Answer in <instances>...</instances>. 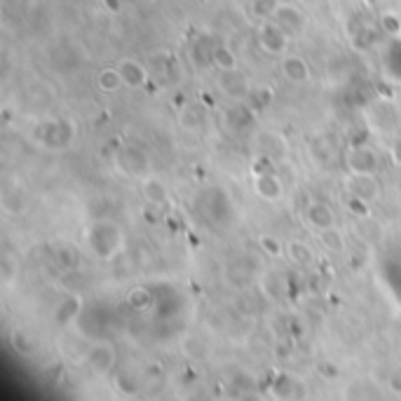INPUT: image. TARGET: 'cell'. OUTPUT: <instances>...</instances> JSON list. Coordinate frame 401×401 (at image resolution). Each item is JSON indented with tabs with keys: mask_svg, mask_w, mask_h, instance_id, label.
Returning a JSON list of instances; mask_svg holds the SVG:
<instances>
[{
	"mask_svg": "<svg viewBox=\"0 0 401 401\" xmlns=\"http://www.w3.org/2000/svg\"><path fill=\"white\" fill-rule=\"evenodd\" d=\"M270 19H273L289 38L303 35V31H305V14L300 12L298 3H280L275 7V12Z\"/></svg>",
	"mask_w": 401,
	"mask_h": 401,
	"instance_id": "1",
	"label": "cell"
},
{
	"mask_svg": "<svg viewBox=\"0 0 401 401\" xmlns=\"http://www.w3.org/2000/svg\"><path fill=\"white\" fill-rule=\"evenodd\" d=\"M291 38L284 33V31L275 24L273 19H265L258 28V45L265 54H273V57H282L289 48Z\"/></svg>",
	"mask_w": 401,
	"mask_h": 401,
	"instance_id": "2",
	"label": "cell"
},
{
	"mask_svg": "<svg viewBox=\"0 0 401 401\" xmlns=\"http://www.w3.org/2000/svg\"><path fill=\"white\" fill-rule=\"evenodd\" d=\"M84 361H87L89 371L97 375H106L113 371L115 366V348L111 343H97L92 345L84 354Z\"/></svg>",
	"mask_w": 401,
	"mask_h": 401,
	"instance_id": "3",
	"label": "cell"
},
{
	"mask_svg": "<svg viewBox=\"0 0 401 401\" xmlns=\"http://www.w3.org/2000/svg\"><path fill=\"white\" fill-rule=\"evenodd\" d=\"M345 188L352 195H357L361 199H366L368 204H373L375 199H380V181L375 179L373 174H352L348 181H345Z\"/></svg>",
	"mask_w": 401,
	"mask_h": 401,
	"instance_id": "4",
	"label": "cell"
},
{
	"mask_svg": "<svg viewBox=\"0 0 401 401\" xmlns=\"http://www.w3.org/2000/svg\"><path fill=\"white\" fill-rule=\"evenodd\" d=\"M115 66H118V71H120L122 84L129 87V89H141L150 80L148 68H145L141 61H136V59H120Z\"/></svg>",
	"mask_w": 401,
	"mask_h": 401,
	"instance_id": "5",
	"label": "cell"
},
{
	"mask_svg": "<svg viewBox=\"0 0 401 401\" xmlns=\"http://www.w3.org/2000/svg\"><path fill=\"white\" fill-rule=\"evenodd\" d=\"M282 75L294 84H305L310 80V64L300 54H284L282 57Z\"/></svg>",
	"mask_w": 401,
	"mask_h": 401,
	"instance_id": "6",
	"label": "cell"
},
{
	"mask_svg": "<svg viewBox=\"0 0 401 401\" xmlns=\"http://www.w3.org/2000/svg\"><path fill=\"white\" fill-rule=\"evenodd\" d=\"M253 190H256V195L263 199V202H270V204L280 202V199L284 197V186H282L280 176H277L275 172L256 176V181H253Z\"/></svg>",
	"mask_w": 401,
	"mask_h": 401,
	"instance_id": "7",
	"label": "cell"
},
{
	"mask_svg": "<svg viewBox=\"0 0 401 401\" xmlns=\"http://www.w3.org/2000/svg\"><path fill=\"white\" fill-rule=\"evenodd\" d=\"M348 167L352 174H373L378 169V155L366 145H354L348 155Z\"/></svg>",
	"mask_w": 401,
	"mask_h": 401,
	"instance_id": "8",
	"label": "cell"
},
{
	"mask_svg": "<svg viewBox=\"0 0 401 401\" xmlns=\"http://www.w3.org/2000/svg\"><path fill=\"white\" fill-rule=\"evenodd\" d=\"M221 89L230 94L233 99H249L251 94V84L244 75L237 71H223V78H221Z\"/></svg>",
	"mask_w": 401,
	"mask_h": 401,
	"instance_id": "9",
	"label": "cell"
},
{
	"mask_svg": "<svg viewBox=\"0 0 401 401\" xmlns=\"http://www.w3.org/2000/svg\"><path fill=\"white\" fill-rule=\"evenodd\" d=\"M305 219L314 230H324V228L336 226V214L326 202H312L310 207H307Z\"/></svg>",
	"mask_w": 401,
	"mask_h": 401,
	"instance_id": "10",
	"label": "cell"
},
{
	"mask_svg": "<svg viewBox=\"0 0 401 401\" xmlns=\"http://www.w3.org/2000/svg\"><path fill=\"white\" fill-rule=\"evenodd\" d=\"M354 235H357L361 242L378 244V242H383L385 230H383L380 223L373 219V216H366V219H357V221H354Z\"/></svg>",
	"mask_w": 401,
	"mask_h": 401,
	"instance_id": "11",
	"label": "cell"
},
{
	"mask_svg": "<svg viewBox=\"0 0 401 401\" xmlns=\"http://www.w3.org/2000/svg\"><path fill=\"white\" fill-rule=\"evenodd\" d=\"M141 195L148 199L150 204H167L169 202V190L160 179H143L141 183Z\"/></svg>",
	"mask_w": 401,
	"mask_h": 401,
	"instance_id": "12",
	"label": "cell"
},
{
	"mask_svg": "<svg viewBox=\"0 0 401 401\" xmlns=\"http://www.w3.org/2000/svg\"><path fill=\"white\" fill-rule=\"evenodd\" d=\"M317 240L326 251L331 253H343L345 251V235L338 230V226H331V228H324L317 230Z\"/></svg>",
	"mask_w": 401,
	"mask_h": 401,
	"instance_id": "13",
	"label": "cell"
},
{
	"mask_svg": "<svg viewBox=\"0 0 401 401\" xmlns=\"http://www.w3.org/2000/svg\"><path fill=\"white\" fill-rule=\"evenodd\" d=\"M0 207L7 216H19L26 209V199L19 192V188H5L3 195H0Z\"/></svg>",
	"mask_w": 401,
	"mask_h": 401,
	"instance_id": "14",
	"label": "cell"
},
{
	"mask_svg": "<svg viewBox=\"0 0 401 401\" xmlns=\"http://www.w3.org/2000/svg\"><path fill=\"white\" fill-rule=\"evenodd\" d=\"M122 84V78H120V71L118 66H106L99 71L97 75V87L104 92V94H113V92H118Z\"/></svg>",
	"mask_w": 401,
	"mask_h": 401,
	"instance_id": "15",
	"label": "cell"
},
{
	"mask_svg": "<svg viewBox=\"0 0 401 401\" xmlns=\"http://www.w3.org/2000/svg\"><path fill=\"white\" fill-rule=\"evenodd\" d=\"M287 256H289L291 263H296V265H310L314 260V251H312L310 244L294 240V242L287 244Z\"/></svg>",
	"mask_w": 401,
	"mask_h": 401,
	"instance_id": "16",
	"label": "cell"
},
{
	"mask_svg": "<svg viewBox=\"0 0 401 401\" xmlns=\"http://www.w3.org/2000/svg\"><path fill=\"white\" fill-rule=\"evenodd\" d=\"M214 66L216 68H221V71H235L237 66V57H235V52L226 48V45H216V50H214Z\"/></svg>",
	"mask_w": 401,
	"mask_h": 401,
	"instance_id": "17",
	"label": "cell"
},
{
	"mask_svg": "<svg viewBox=\"0 0 401 401\" xmlns=\"http://www.w3.org/2000/svg\"><path fill=\"white\" fill-rule=\"evenodd\" d=\"M345 209H348L354 219H366V216H373L371 204H368L366 199L352 195V192H348V197H345Z\"/></svg>",
	"mask_w": 401,
	"mask_h": 401,
	"instance_id": "18",
	"label": "cell"
},
{
	"mask_svg": "<svg viewBox=\"0 0 401 401\" xmlns=\"http://www.w3.org/2000/svg\"><path fill=\"white\" fill-rule=\"evenodd\" d=\"M258 246H260V251L265 253V256H270V258H280L284 251V244L277 240L275 235H260L258 237Z\"/></svg>",
	"mask_w": 401,
	"mask_h": 401,
	"instance_id": "19",
	"label": "cell"
},
{
	"mask_svg": "<svg viewBox=\"0 0 401 401\" xmlns=\"http://www.w3.org/2000/svg\"><path fill=\"white\" fill-rule=\"evenodd\" d=\"M12 345L14 350H19V354H24V357H31V354L35 352V341L28 334H24V331H17V334L12 336Z\"/></svg>",
	"mask_w": 401,
	"mask_h": 401,
	"instance_id": "20",
	"label": "cell"
},
{
	"mask_svg": "<svg viewBox=\"0 0 401 401\" xmlns=\"http://www.w3.org/2000/svg\"><path fill=\"white\" fill-rule=\"evenodd\" d=\"M80 310V298L78 296H68L64 303L59 305V310H57V317L59 322H68L71 317H75Z\"/></svg>",
	"mask_w": 401,
	"mask_h": 401,
	"instance_id": "21",
	"label": "cell"
},
{
	"mask_svg": "<svg viewBox=\"0 0 401 401\" xmlns=\"http://www.w3.org/2000/svg\"><path fill=\"white\" fill-rule=\"evenodd\" d=\"M380 28L388 35H401V19L395 12H383L380 14Z\"/></svg>",
	"mask_w": 401,
	"mask_h": 401,
	"instance_id": "22",
	"label": "cell"
},
{
	"mask_svg": "<svg viewBox=\"0 0 401 401\" xmlns=\"http://www.w3.org/2000/svg\"><path fill=\"white\" fill-rule=\"evenodd\" d=\"M127 303L134 307V310H145L150 307V294L145 289H132L127 294Z\"/></svg>",
	"mask_w": 401,
	"mask_h": 401,
	"instance_id": "23",
	"label": "cell"
},
{
	"mask_svg": "<svg viewBox=\"0 0 401 401\" xmlns=\"http://www.w3.org/2000/svg\"><path fill=\"white\" fill-rule=\"evenodd\" d=\"M183 350H186L188 357H202V354H204V343L197 341L195 336H188L186 343H183Z\"/></svg>",
	"mask_w": 401,
	"mask_h": 401,
	"instance_id": "24",
	"label": "cell"
},
{
	"mask_svg": "<svg viewBox=\"0 0 401 401\" xmlns=\"http://www.w3.org/2000/svg\"><path fill=\"white\" fill-rule=\"evenodd\" d=\"M317 371L326 378V380H338V366H334V364H326V361H322V364L317 366Z\"/></svg>",
	"mask_w": 401,
	"mask_h": 401,
	"instance_id": "25",
	"label": "cell"
},
{
	"mask_svg": "<svg viewBox=\"0 0 401 401\" xmlns=\"http://www.w3.org/2000/svg\"><path fill=\"white\" fill-rule=\"evenodd\" d=\"M390 388L397 392V395H401V368H397L395 373H392L390 378Z\"/></svg>",
	"mask_w": 401,
	"mask_h": 401,
	"instance_id": "26",
	"label": "cell"
},
{
	"mask_svg": "<svg viewBox=\"0 0 401 401\" xmlns=\"http://www.w3.org/2000/svg\"><path fill=\"white\" fill-rule=\"evenodd\" d=\"M104 5H106V10H108V12H120L122 0H104Z\"/></svg>",
	"mask_w": 401,
	"mask_h": 401,
	"instance_id": "27",
	"label": "cell"
},
{
	"mask_svg": "<svg viewBox=\"0 0 401 401\" xmlns=\"http://www.w3.org/2000/svg\"><path fill=\"white\" fill-rule=\"evenodd\" d=\"M392 155H395L397 162H401V134L395 138V145H392Z\"/></svg>",
	"mask_w": 401,
	"mask_h": 401,
	"instance_id": "28",
	"label": "cell"
},
{
	"mask_svg": "<svg viewBox=\"0 0 401 401\" xmlns=\"http://www.w3.org/2000/svg\"><path fill=\"white\" fill-rule=\"evenodd\" d=\"M277 357H284V359L289 357V348H287V345H284V348H282V345L277 348Z\"/></svg>",
	"mask_w": 401,
	"mask_h": 401,
	"instance_id": "29",
	"label": "cell"
},
{
	"mask_svg": "<svg viewBox=\"0 0 401 401\" xmlns=\"http://www.w3.org/2000/svg\"><path fill=\"white\" fill-rule=\"evenodd\" d=\"M280 3H300V0H280Z\"/></svg>",
	"mask_w": 401,
	"mask_h": 401,
	"instance_id": "30",
	"label": "cell"
}]
</instances>
